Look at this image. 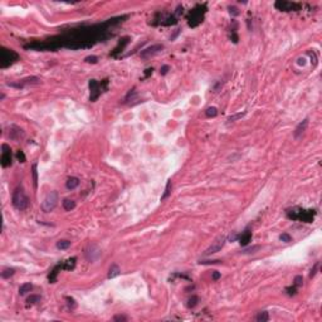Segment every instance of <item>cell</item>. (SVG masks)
Returning <instances> with one entry per match:
<instances>
[{"label": "cell", "mask_w": 322, "mask_h": 322, "mask_svg": "<svg viewBox=\"0 0 322 322\" xmlns=\"http://www.w3.org/2000/svg\"><path fill=\"white\" fill-rule=\"evenodd\" d=\"M38 301H40V297H39V296H35V294H32V296H30L28 299H26V302H28V303H32V305H33V303H36Z\"/></svg>", "instance_id": "31"}, {"label": "cell", "mask_w": 322, "mask_h": 322, "mask_svg": "<svg viewBox=\"0 0 322 322\" xmlns=\"http://www.w3.org/2000/svg\"><path fill=\"white\" fill-rule=\"evenodd\" d=\"M211 278H213L214 281H218V279L220 278V273H219L218 271H214L213 274H211Z\"/></svg>", "instance_id": "38"}, {"label": "cell", "mask_w": 322, "mask_h": 322, "mask_svg": "<svg viewBox=\"0 0 322 322\" xmlns=\"http://www.w3.org/2000/svg\"><path fill=\"white\" fill-rule=\"evenodd\" d=\"M18 59H19V56L14 50L2 48V63H0V67L2 68H6L8 66H12Z\"/></svg>", "instance_id": "3"}, {"label": "cell", "mask_w": 322, "mask_h": 322, "mask_svg": "<svg viewBox=\"0 0 322 322\" xmlns=\"http://www.w3.org/2000/svg\"><path fill=\"white\" fill-rule=\"evenodd\" d=\"M229 10H230V14H233V15H238V14H239L238 9L234 8V6H230V8H229Z\"/></svg>", "instance_id": "39"}, {"label": "cell", "mask_w": 322, "mask_h": 322, "mask_svg": "<svg viewBox=\"0 0 322 322\" xmlns=\"http://www.w3.org/2000/svg\"><path fill=\"white\" fill-rule=\"evenodd\" d=\"M33 289V284L32 283H23L20 288H19V294L20 296H25L26 293H29Z\"/></svg>", "instance_id": "16"}, {"label": "cell", "mask_w": 322, "mask_h": 322, "mask_svg": "<svg viewBox=\"0 0 322 322\" xmlns=\"http://www.w3.org/2000/svg\"><path fill=\"white\" fill-rule=\"evenodd\" d=\"M244 115H245V112H239V113L232 115V116H229V117L227 118V121H228V122H234V121H237V119L242 118V117H243Z\"/></svg>", "instance_id": "24"}, {"label": "cell", "mask_w": 322, "mask_h": 322, "mask_svg": "<svg viewBox=\"0 0 322 322\" xmlns=\"http://www.w3.org/2000/svg\"><path fill=\"white\" fill-rule=\"evenodd\" d=\"M119 273H121V269H119V267L117 264H111V267H109V269H108V275L107 277L108 278H115L116 275H118Z\"/></svg>", "instance_id": "14"}, {"label": "cell", "mask_w": 322, "mask_h": 322, "mask_svg": "<svg viewBox=\"0 0 322 322\" xmlns=\"http://www.w3.org/2000/svg\"><path fill=\"white\" fill-rule=\"evenodd\" d=\"M16 158L20 160V162H24V161H25V155H24V152L20 151V150L16 152Z\"/></svg>", "instance_id": "34"}, {"label": "cell", "mask_w": 322, "mask_h": 322, "mask_svg": "<svg viewBox=\"0 0 322 322\" xmlns=\"http://www.w3.org/2000/svg\"><path fill=\"white\" fill-rule=\"evenodd\" d=\"M74 265H76V258H72V259H68L66 263L63 264V268H66V269H73V268H74Z\"/></svg>", "instance_id": "25"}, {"label": "cell", "mask_w": 322, "mask_h": 322, "mask_svg": "<svg viewBox=\"0 0 322 322\" xmlns=\"http://www.w3.org/2000/svg\"><path fill=\"white\" fill-rule=\"evenodd\" d=\"M274 6L283 12H289V10H298L299 5L294 3H288V2H275Z\"/></svg>", "instance_id": "9"}, {"label": "cell", "mask_w": 322, "mask_h": 322, "mask_svg": "<svg viewBox=\"0 0 322 322\" xmlns=\"http://www.w3.org/2000/svg\"><path fill=\"white\" fill-rule=\"evenodd\" d=\"M201 5L196 6L194 10H191L190 12V15L188 18V20H189V25L190 26H196L199 23L203 22V14L204 13H201Z\"/></svg>", "instance_id": "4"}, {"label": "cell", "mask_w": 322, "mask_h": 322, "mask_svg": "<svg viewBox=\"0 0 322 322\" xmlns=\"http://www.w3.org/2000/svg\"><path fill=\"white\" fill-rule=\"evenodd\" d=\"M113 321H127V317L123 315H117L113 317Z\"/></svg>", "instance_id": "35"}, {"label": "cell", "mask_w": 322, "mask_h": 322, "mask_svg": "<svg viewBox=\"0 0 322 322\" xmlns=\"http://www.w3.org/2000/svg\"><path fill=\"white\" fill-rule=\"evenodd\" d=\"M58 203V192L57 191H50L47 194L42 203V210L45 213H50V211L57 206Z\"/></svg>", "instance_id": "2"}, {"label": "cell", "mask_w": 322, "mask_h": 322, "mask_svg": "<svg viewBox=\"0 0 322 322\" xmlns=\"http://www.w3.org/2000/svg\"><path fill=\"white\" fill-rule=\"evenodd\" d=\"M12 201H13L14 208L18 209V210H25L26 208H28V205H29V199H28V196L25 195L23 188H16L14 190Z\"/></svg>", "instance_id": "1"}, {"label": "cell", "mask_w": 322, "mask_h": 322, "mask_svg": "<svg viewBox=\"0 0 322 322\" xmlns=\"http://www.w3.org/2000/svg\"><path fill=\"white\" fill-rule=\"evenodd\" d=\"M169 69H170V67H169V66H162V67H161V69H160V73H161L162 76H165V74H166V73L169 72Z\"/></svg>", "instance_id": "36"}, {"label": "cell", "mask_w": 322, "mask_h": 322, "mask_svg": "<svg viewBox=\"0 0 322 322\" xmlns=\"http://www.w3.org/2000/svg\"><path fill=\"white\" fill-rule=\"evenodd\" d=\"M257 321H259V322H267L269 320V316H268V312L267 311H263V312H259L258 315H257L255 317Z\"/></svg>", "instance_id": "21"}, {"label": "cell", "mask_w": 322, "mask_h": 322, "mask_svg": "<svg viewBox=\"0 0 322 322\" xmlns=\"http://www.w3.org/2000/svg\"><path fill=\"white\" fill-rule=\"evenodd\" d=\"M2 149H3V154H2V160L0 161H2V166L6 168L9 165H12V150L6 144L2 146Z\"/></svg>", "instance_id": "8"}, {"label": "cell", "mask_w": 322, "mask_h": 322, "mask_svg": "<svg viewBox=\"0 0 322 322\" xmlns=\"http://www.w3.org/2000/svg\"><path fill=\"white\" fill-rule=\"evenodd\" d=\"M32 175H33L34 188H36V185H38V171H36V164H33V166H32Z\"/></svg>", "instance_id": "23"}, {"label": "cell", "mask_w": 322, "mask_h": 322, "mask_svg": "<svg viewBox=\"0 0 322 322\" xmlns=\"http://www.w3.org/2000/svg\"><path fill=\"white\" fill-rule=\"evenodd\" d=\"M259 245H255V247H252V248H248V249H244L242 253L243 254H251V253H255V251H258L259 249Z\"/></svg>", "instance_id": "30"}, {"label": "cell", "mask_w": 322, "mask_h": 322, "mask_svg": "<svg viewBox=\"0 0 322 322\" xmlns=\"http://www.w3.org/2000/svg\"><path fill=\"white\" fill-rule=\"evenodd\" d=\"M279 239H281L282 242H284V243H289L292 241V237L288 233H283V234L279 235Z\"/></svg>", "instance_id": "28"}, {"label": "cell", "mask_w": 322, "mask_h": 322, "mask_svg": "<svg viewBox=\"0 0 322 322\" xmlns=\"http://www.w3.org/2000/svg\"><path fill=\"white\" fill-rule=\"evenodd\" d=\"M198 305V297L196 296H191V298H189L188 301V307L189 308H192Z\"/></svg>", "instance_id": "27"}, {"label": "cell", "mask_w": 322, "mask_h": 322, "mask_svg": "<svg viewBox=\"0 0 322 322\" xmlns=\"http://www.w3.org/2000/svg\"><path fill=\"white\" fill-rule=\"evenodd\" d=\"M171 189H172V184H171V180H169L168 184H166V189H165V192H164L162 196H161V200H165V199L169 198V195L171 194Z\"/></svg>", "instance_id": "20"}, {"label": "cell", "mask_w": 322, "mask_h": 322, "mask_svg": "<svg viewBox=\"0 0 322 322\" xmlns=\"http://www.w3.org/2000/svg\"><path fill=\"white\" fill-rule=\"evenodd\" d=\"M39 83H40V78H38V77H26L24 79H20L18 83H8V86L22 89L25 86H33V85H39Z\"/></svg>", "instance_id": "5"}, {"label": "cell", "mask_w": 322, "mask_h": 322, "mask_svg": "<svg viewBox=\"0 0 322 322\" xmlns=\"http://www.w3.org/2000/svg\"><path fill=\"white\" fill-rule=\"evenodd\" d=\"M151 73H152V68H147L146 72H145V74H146V77H147V76H150Z\"/></svg>", "instance_id": "40"}, {"label": "cell", "mask_w": 322, "mask_h": 322, "mask_svg": "<svg viewBox=\"0 0 322 322\" xmlns=\"http://www.w3.org/2000/svg\"><path fill=\"white\" fill-rule=\"evenodd\" d=\"M225 242H227V238H225V237H220V238H218L216 241H215V242H214L213 244H211V245L208 248V249L204 252V255H211V254H214V253L219 252V251L224 247Z\"/></svg>", "instance_id": "6"}, {"label": "cell", "mask_w": 322, "mask_h": 322, "mask_svg": "<svg viewBox=\"0 0 322 322\" xmlns=\"http://www.w3.org/2000/svg\"><path fill=\"white\" fill-rule=\"evenodd\" d=\"M135 96H136V91H135V88H133V89H131L130 92H128V93H127V96L125 97V102H128V101H130V99H133V98H135Z\"/></svg>", "instance_id": "29"}, {"label": "cell", "mask_w": 322, "mask_h": 322, "mask_svg": "<svg viewBox=\"0 0 322 322\" xmlns=\"http://www.w3.org/2000/svg\"><path fill=\"white\" fill-rule=\"evenodd\" d=\"M307 126H308V118L303 119L301 123H298V126L296 127V130H294V137H296V139H298L299 136H302L303 133H305Z\"/></svg>", "instance_id": "12"}, {"label": "cell", "mask_w": 322, "mask_h": 322, "mask_svg": "<svg viewBox=\"0 0 322 322\" xmlns=\"http://www.w3.org/2000/svg\"><path fill=\"white\" fill-rule=\"evenodd\" d=\"M87 63H92V64H96L97 62H98V58L96 57V56H89V57H86V59H85Z\"/></svg>", "instance_id": "32"}, {"label": "cell", "mask_w": 322, "mask_h": 322, "mask_svg": "<svg viewBox=\"0 0 322 322\" xmlns=\"http://www.w3.org/2000/svg\"><path fill=\"white\" fill-rule=\"evenodd\" d=\"M4 98H5V95H4V93H2V96H0V101H3Z\"/></svg>", "instance_id": "42"}, {"label": "cell", "mask_w": 322, "mask_h": 322, "mask_svg": "<svg viewBox=\"0 0 322 322\" xmlns=\"http://www.w3.org/2000/svg\"><path fill=\"white\" fill-rule=\"evenodd\" d=\"M251 239H252V233L248 230V229H245V230L242 233V235L239 237V243H241L242 245H247L248 243L251 242Z\"/></svg>", "instance_id": "13"}, {"label": "cell", "mask_w": 322, "mask_h": 322, "mask_svg": "<svg viewBox=\"0 0 322 322\" xmlns=\"http://www.w3.org/2000/svg\"><path fill=\"white\" fill-rule=\"evenodd\" d=\"M316 269H317V264L315 265V268H313V269L311 271V274H310V277H313V275H315V273H316Z\"/></svg>", "instance_id": "41"}, {"label": "cell", "mask_w": 322, "mask_h": 322, "mask_svg": "<svg viewBox=\"0 0 322 322\" xmlns=\"http://www.w3.org/2000/svg\"><path fill=\"white\" fill-rule=\"evenodd\" d=\"M71 247V242L67 241V239H62V241L57 242V248L58 249H67V248Z\"/></svg>", "instance_id": "19"}, {"label": "cell", "mask_w": 322, "mask_h": 322, "mask_svg": "<svg viewBox=\"0 0 322 322\" xmlns=\"http://www.w3.org/2000/svg\"><path fill=\"white\" fill-rule=\"evenodd\" d=\"M302 282H303V279H302V275H297V277L294 278V286H296V287H299V286H302Z\"/></svg>", "instance_id": "33"}, {"label": "cell", "mask_w": 322, "mask_h": 322, "mask_svg": "<svg viewBox=\"0 0 322 322\" xmlns=\"http://www.w3.org/2000/svg\"><path fill=\"white\" fill-rule=\"evenodd\" d=\"M162 49H164V45H162V44H155V45H151V47H149V48H146V49L141 50L140 56H141V58L147 59V58H150V57L155 56L156 53L161 52Z\"/></svg>", "instance_id": "7"}, {"label": "cell", "mask_w": 322, "mask_h": 322, "mask_svg": "<svg viewBox=\"0 0 322 322\" xmlns=\"http://www.w3.org/2000/svg\"><path fill=\"white\" fill-rule=\"evenodd\" d=\"M99 255H101V251L98 249L97 245H95V244L89 245L87 249H86V257H87V259L91 261V262L96 261Z\"/></svg>", "instance_id": "10"}, {"label": "cell", "mask_w": 322, "mask_h": 322, "mask_svg": "<svg viewBox=\"0 0 322 322\" xmlns=\"http://www.w3.org/2000/svg\"><path fill=\"white\" fill-rule=\"evenodd\" d=\"M63 208L64 210H67V211H71L76 208V203H74V200H72V199H64L63 200Z\"/></svg>", "instance_id": "17"}, {"label": "cell", "mask_w": 322, "mask_h": 322, "mask_svg": "<svg viewBox=\"0 0 322 322\" xmlns=\"http://www.w3.org/2000/svg\"><path fill=\"white\" fill-rule=\"evenodd\" d=\"M79 185V179L78 178H69L68 180H67V182H66V186H67V189H69V190H73V189H76L77 186Z\"/></svg>", "instance_id": "15"}, {"label": "cell", "mask_w": 322, "mask_h": 322, "mask_svg": "<svg viewBox=\"0 0 322 322\" xmlns=\"http://www.w3.org/2000/svg\"><path fill=\"white\" fill-rule=\"evenodd\" d=\"M222 87H223V83H222V82H216V83H215V86L213 87V91H214V92H218V91H219L220 88H222Z\"/></svg>", "instance_id": "37"}, {"label": "cell", "mask_w": 322, "mask_h": 322, "mask_svg": "<svg viewBox=\"0 0 322 322\" xmlns=\"http://www.w3.org/2000/svg\"><path fill=\"white\" fill-rule=\"evenodd\" d=\"M99 83L96 81V79H91L89 81V89H91V101L92 102H95V101L98 98V96L101 95L99 92Z\"/></svg>", "instance_id": "11"}, {"label": "cell", "mask_w": 322, "mask_h": 322, "mask_svg": "<svg viewBox=\"0 0 322 322\" xmlns=\"http://www.w3.org/2000/svg\"><path fill=\"white\" fill-rule=\"evenodd\" d=\"M62 268V265L61 264H58L56 268H54L52 272H50V274L48 275V281H49V283H54L57 281V275H58V271Z\"/></svg>", "instance_id": "18"}, {"label": "cell", "mask_w": 322, "mask_h": 322, "mask_svg": "<svg viewBox=\"0 0 322 322\" xmlns=\"http://www.w3.org/2000/svg\"><path fill=\"white\" fill-rule=\"evenodd\" d=\"M14 273H15V269L14 268H5L2 272V277L5 278V279H8V278H10L12 275H14Z\"/></svg>", "instance_id": "22"}, {"label": "cell", "mask_w": 322, "mask_h": 322, "mask_svg": "<svg viewBox=\"0 0 322 322\" xmlns=\"http://www.w3.org/2000/svg\"><path fill=\"white\" fill-rule=\"evenodd\" d=\"M205 115H206V117H215V116L218 115V109H216V107H209V108H206Z\"/></svg>", "instance_id": "26"}]
</instances>
